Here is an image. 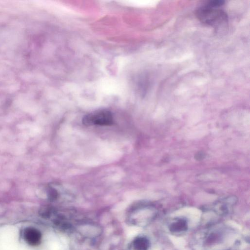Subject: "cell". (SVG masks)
Instances as JSON below:
<instances>
[{
    "label": "cell",
    "instance_id": "6da1fadb",
    "mask_svg": "<svg viewBox=\"0 0 250 250\" xmlns=\"http://www.w3.org/2000/svg\"><path fill=\"white\" fill-rule=\"evenodd\" d=\"M196 17L203 24L219 28L228 23L226 13L218 7H213L206 5L199 7L195 12Z\"/></svg>",
    "mask_w": 250,
    "mask_h": 250
},
{
    "label": "cell",
    "instance_id": "7a4b0ae2",
    "mask_svg": "<svg viewBox=\"0 0 250 250\" xmlns=\"http://www.w3.org/2000/svg\"><path fill=\"white\" fill-rule=\"evenodd\" d=\"M82 121L86 126H110L113 124V118L111 112L107 109H100L84 116Z\"/></svg>",
    "mask_w": 250,
    "mask_h": 250
},
{
    "label": "cell",
    "instance_id": "3957f363",
    "mask_svg": "<svg viewBox=\"0 0 250 250\" xmlns=\"http://www.w3.org/2000/svg\"><path fill=\"white\" fill-rule=\"evenodd\" d=\"M24 237L26 241L31 245H37L40 243L41 239V234L36 229L28 228L25 230Z\"/></svg>",
    "mask_w": 250,
    "mask_h": 250
},
{
    "label": "cell",
    "instance_id": "277c9868",
    "mask_svg": "<svg viewBox=\"0 0 250 250\" xmlns=\"http://www.w3.org/2000/svg\"><path fill=\"white\" fill-rule=\"evenodd\" d=\"M133 245L136 250H147L149 247V242L145 238L139 237L134 240Z\"/></svg>",
    "mask_w": 250,
    "mask_h": 250
},
{
    "label": "cell",
    "instance_id": "5b68a950",
    "mask_svg": "<svg viewBox=\"0 0 250 250\" xmlns=\"http://www.w3.org/2000/svg\"><path fill=\"white\" fill-rule=\"evenodd\" d=\"M224 2H225L222 0H214L209 2L206 5L211 7H219L223 6L224 4Z\"/></svg>",
    "mask_w": 250,
    "mask_h": 250
}]
</instances>
